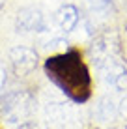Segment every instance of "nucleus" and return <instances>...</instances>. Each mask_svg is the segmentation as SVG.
Returning <instances> with one entry per match:
<instances>
[{
  "label": "nucleus",
  "mask_w": 127,
  "mask_h": 129,
  "mask_svg": "<svg viewBox=\"0 0 127 129\" xmlns=\"http://www.w3.org/2000/svg\"><path fill=\"white\" fill-rule=\"evenodd\" d=\"M49 79L60 86L64 94L75 101H84L90 94V77L77 54H60L47 62Z\"/></svg>",
  "instance_id": "obj_1"
},
{
  "label": "nucleus",
  "mask_w": 127,
  "mask_h": 129,
  "mask_svg": "<svg viewBox=\"0 0 127 129\" xmlns=\"http://www.w3.org/2000/svg\"><path fill=\"white\" fill-rule=\"evenodd\" d=\"M36 103L28 92H13L0 105V120L8 129H30Z\"/></svg>",
  "instance_id": "obj_2"
},
{
  "label": "nucleus",
  "mask_w": 127,
  "mask_h": 129,
  "mask_svg": "<svg viewBox=\"0 0 127 129\" xmlns=\"http://www.w3.org/2000/svg\"><path fill=\"white\" fill-rule=\"evenodd\" d=\"M94 62L101 75V81L107 86L118 92L127 90V69L116 60V56L110 52V47L105 41H99L94 47Z\"/></svg>",
  "instance_id": "obj_3"
},
{
  "label": "nucleus",
  "mask_w": 127,
  "mask_h": 129,
  "mask_svg": "<svg viewBox=\"0 0 127 129\" xmlns=\"http://www.w3.org/2000/svg\"><path fill=\"white\" fill-rule=\"evenodd\" d=\"M43 114L49 129H80L77 109L62 97H49L43 105Z\"/></svg>",
  "instance_id": "obj_4"
},
{
  "label": "nucleus",
  "mask_w": 127,
  "mask_h": 129,
  "mask_svg": "<svg viewBox=\"0 0 127 129\" xmlns=\"http://www.w3.org/2000/svg\"><path fill=\"white\" fill-rule=\"evenodd\" d=\"M15 30L23 34L43 32L45 30V15L36 8H23L15 17Z\"/></svg>",
  "instance_id": "obj_5"
},
{
  "label": "nucleus",
  "mask_w": 127,
  "mask_h": 129,
  "mask_svg": "<svg viewBox=\"0 0 127 129\" xmlns=\"http://www.w3.org/2000/svg\"><path fill=\"white\" fill-rule=\"evenodd\" d=\"M10 58L19 73H30L37 64V54L28 47H13L10 51Z\"/></svg>",
  "instance_id": "obj_6"
},
{
  "label": "nucleus",
  "mask_w": 127,
  "mask_h": 129,
  "mask_svg": "<svg viewBox=\"0 0 127 129\" xmlns=\"http://www.w3.org/2000/svg\"><path fill=\"white\" fill-rule=\"evenodd\" d=\"M54 21H56V26L62 32H73L78 24V10L73 4H65L56 11Z\"/></svg>",
  "instance_id": "obj_7"
},
{
  "label": "nucleus",
  "mask_w": 127,
  "mask_h": 129,
  "mask_svg": "<svg viewBox=\"0 0 127 129\" xmlns=\"http://www.w3.org/2000/svg\"><path fill=\"white\" fill-rule=\"evenodd\" d=\"M94 116H95L97 122H101V123L114 120V116H116V105H114V101H112V97H108V95L99 97L97 103H95V107H94Z\"/></svg>",
  "instance_id": "obj_8"
},
{
  "label": "nucleus",
  "mask_w": 127,
  "mask_h": 129,
  "mask_svg": "<svg viewBox=\"0 0 127 129\" xmlns=\"http://www.w3.org/2000/svg\"><path fill=\"white\" fill-rule=\"evenodd\" d=\"M86 4L95 21H105L112 11V0H86Z\"/></svg>",
  "instance_id": "obj_9"
},
{
  "label": "nucleus",
  "mask_w": 127,
  "mask_h": 129,
  "mask_svg": "<svg viewBox=\"0 0 127 129\" xmlns=\"http://www.w3.org/2000/svg\"><path fill=\"white\" fill-rule=\"evenodd\" d=\"M120 109H121V114H123V116L127 118V97H123V101H121Z\"/></svg>",
  "instance_id": "obj_10"
},
{
  "label": "nucleus",
  "mask_w": 127,
  "mask_h": 129,
  "mask_svg": "<svg viewBox=\"0 0 127 129\" xmlns=\"http://www.w3.org/2000/svg\"><path fill=\"white\" fill-rule=\"evenodd\" d=\"M2 82H4V73H2V68H0V86H2Z\"/></svg>",
  "instance_id": "obj_11"
},
{
  "label": "nucleus",
  "mask_w": 127,
  "mask_h": 129,
  "mask_svg": "<svg viewBox=\"0 0 127 129\" xmlns=\"http://www.w3.org/2000/svg\"><path fill=\"white\" fill-rule=\"evenodd\" d=\"M2 4H4V0H0V6H2Z\"/></svg>",
  "instance_id": "obj_12"
}]
</instances>
